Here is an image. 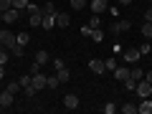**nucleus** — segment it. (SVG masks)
Here are the masks:
<instances>
[{"label": "nucleus", "instance_id": "nucleus-7", "mask_svg": "<svg viewBox=\"0 0 152 114\" xmlns=\"http://www.w3.org/2000/svg\"><path fill=\"white\" fill-rule=\"evenodd\" d=\"M69 26H71L69 13H56V28H69Z\"/></svg>", "mask_w": 152, "mask_h": 114}, {"label": "nucleus", "instance_id": "nucleus-5", "mask_svg": "<svg viewBox=\"0 0 152 114\" xmlns=\"http://www.w3.org/2000/svg\"><path fill=\"white\" fill-rule=\"evenodd\" d=\"M140 58H142L140 48H134V46H132V48H124V61H127V64H137Z\"/></svg>", "mask_w": 152, "mask_h": 114}, {"label": "nucleus", "instance_id": "nucleus-43", "mask_svg": "<svg viewBox=\"0 0 152 114\" xmlns=\"http://www.w3.org/2000/svg\"><path fill=\"white\" fill-rule=\"evenodd\" d=\"M3 76H5V69H3V66H0V79H3Z\"/></svg>", "mask_w": 152, "mask_h": 114}, {"label": "nucleus", "instance_id": "nucleus-25", "mask_svg": "<svg viewBox=\"0 0 152 114\" xmlns=\"http://www.w3.org/2000/svg\"><path fill=\"white\" fill-rule=\"evenodd\" d=\"M122 112H124V114H137V104H132V102L122 104Z\"/></svg>", "mask_w": 152, "mask_h": 114}, {"label": "nucleus", "instance_id": "nucleus-42", "mask_svg": "<svg viewBox=\"0 0 152 114\" xmlns=\"http://www.w3.org/2000/svg\"><path fill=\"white\" fill-rule=\"evenodd\" d=\"M119 3H122V5H129V3H132V0H119Z\"/></svg>", "mask_w": 152, "mask_h": 114}, {"label": "nucleus", "instance_id": "nucleus-47", "mask_svg": "<svg viewBox=\"0 0 152 114\" xmlns=\"http://www.w3.org/2000/svg\"><path fill=\"white\" fill-rule=\"evenodd\" d=\"M150 3H152V0H150Z\"/></svg>", "mask_w": 152, "mask_h": 114}, {"label": "nucleus", "instance_id": "nucleus-21", "mask_svg": "<svg viewBox=\"0 0 152 114\" xmlns=\"http://www.w3.org/2000/svg\"><path fill=\"white\" fill-rule=\"evenodd\" d=\"M140 33H142L145 38H152V23H150V20H145V26L140 28Z\"/></svg>", "mask_w": 152, "mask_h": 114}, {"label": "nucleus", "instance_id": "nucleus-15", "mask_svg": "<svg viewBox=\"0 0 152 114\" xmlns=\"http://www.w3.org/2000/svg\"><path fill=\"white\" fill-rule=\"evenodd\" d=\"M36 64H38V66H43V64H48V51H46V48L36 51Z\"/></svg>", "mask_w": 152, "mask_h": 114}, {"label": "nucleus", "instance_id": "nucleus-39", "mask_svg": "<svg viewBox=\"0 0 152 114\" xmlns=\"http://www.w3.org/2000/svg\"><path fill=\"white\" fill-rule=\"evenodd\" d=\"M64 66H66V64H64L61 58H56V61H53V69H56V71H58V69H64Z\"/></svg>", "mask_w": 152, "mask_h": 114}, {"label": "nucleus", "instance_id": "nucleus-16", "mask_svg": "<svg viewBox=\"0 0 152 114\" xmlns=\"http://www.w3.org/2000/svg\"><path fill=\"white\" fill-rule=\"evenodd\" d=\"M129 79H134V81H142V79H145V71H142L140 66H132V69H129Z\"/></svg>", "mask_w": 152, "mask_h": 114}, {"label": "nucleus", "instance_id": "nucleus-26", "mask_svg": "<svg viewBox=\"0 0 152 114\" xmlns=\"http://www.w3.org/2000/svg\"><path fill=\"white\" fill-rule=\"evenodd\" d=\"M8 58H10V51H8V48H0V66H5Z\"/></svg>", "mask_w": 152, "mask_h": 114}, {"label": "nucleus", "instance_id": "nucleus-4", "mask_svg": "<svg viewBox=\"0 0 152 114\" xmlns=\"http://www.w3.org/2000/svg\"><path fill=\"white\" fill-rule=\"evenodd\" d=\"M46 79H48V76H43L41 71H36L33 79H31V86L36 89V91H41V89H46Z\"/></svg>", "mask_w": 152, "mask_h": 114}, {"label": "nucleus", "instance_id": "nucleus-18", "mask_svg": "<svg viewBox=\"0 0 152 114\" xmlns=\"http://www.w3.org/2000/svg\"><path fill=\"white\" fill-rule=\"evenodd\" d=\"M56 76H58V81H61V84H66V81L71 79V71L64 66V69H58V71H56Z\"/></svg>", "mask_w": 152, "mask_h": 114}, {"label": "nucleus", "instance_id": "nucleus-20", "mask_svg": "<svg viewBox=\"0 0 152 114\" xmlns=\"http://www.w3.org/2000/svg\"><path fill=\"white\" fill-rule=\"evenodd\" d=\"M41 13H43V15H56V3H46V5H41Z\"/></svg>", "mask_w": 152, "mask_h": 114}, {"label": "nucleus", "instance_id": "nucleus-36", "mask_svg": "<svg viewBox=\"0 0 152 114\" xmlns=\"http://www.w3.org/2000/svg\"><path fill=\"white\" fill-rule=\"evenodd\" d=\"M89 26H91V28H99V26H102V20H99V15H91V20H89Z\"/></svg>", "mask_w": 152, "mask_h": 114}, {"label": "nucleus", "instance_id": "nucleus-14", "mask_svg": "<svg viewBox=\"0 0 152 114\" xmlns=\"http://www.w3.org/2000/svg\"><path fill=\"white\" fill-rule=\"evenodd\" d=\"M89 8H91V13H94V15H99V13H104L109 5L104 3V0H91V5H89Z\"/></svg>", "mask_w": 152, "mask_h": 114}, {"label": "nucleus", "instance_id": "nucleus-30", "mask_svg": "<svg viewBox=\"0 0 152 114\" xmlns=\"http://www.w3.org/2000/svg\"><path fill=\"white\" fill-rule=\"evenodd\" d=\"M23 94H26L28 99H33V96H36V89H33L31 84H28V86H23Z\"/></svg>", "mask_w": 152, "mask_h": 114}, {"label": "nucleus", "instance_id": "nucleus-13", "mask_svg": "<svg viewBox=\"0 0 152 114\" xmlns=\"http://www.w3.org/2000/svg\"><path fill=\"white\" fill-rule=\"evenodd\" d=\"M28 23H31V26H41V23H43V13H41V8L33 10V13H28Z\"/></svg>", "mask_w": 152, "mask_h": 114}, {"label": "nucleus", "instance_id": "nucleus-8", "mask_svg": "<svg viewBox=\"0 0 152 114\" xmlns=\"http://www.w3.org/2000/svg\"><path fill=\"white\" fill-rule=\"evenodd\" d=\"M89 69H91L96 76H102L104 71H107V66H104V61H99V58H91V61H89Z\"/></svg>", "mask_w": 152, "mask_h": 114}, {"label": "nucleus", "instance_id": "nucleus-12", "mask_svg": "<svg viewBox=\"0 0 152 114\" xmlns=\"http://www.w3.org/2000/svg\"><path fill=\"white\" fill-rule=\"evenodd\" d=\"M137 112H140V114H152V99L150 96L142 99V102L137 104Z\"/></svg>", "mask_w": 152, "mask_h": 114}, {"label": "nucleus", "instance_id": "nucleus-32", "mask_svg": "<svg viewBox=\"0 0 152 114\" xmlns=\"http://www.w3.org/2000/svg\"><path fill=\"white\" fill-rule=\"evenodd\" d=\"M104 66H107V71H114V69H117V58H107Z\"/></svg>", "mask_w": 152, "mask_h": 114}, {"label": "nucleus", "instance_id": "nucleus-31", "mask_svg": "<svg viewBox=\"0 0 152 114\" xmlns=\"http://www.w3.org/2000/svg\"><path fill=\"white\" fill-rule=\"evenodd\" d=\"M124 89H127V91H134V89H137V81H134V79H127V81H124Z\"/></svg>", "mask_w": 152, "mask_h": 114}, {"label": "nucleus", "instance_id": "nucleus-33", "mask_svg": "<svg viewBox=\"0 0 152 114\" xmlns=\"http://www.w3.org/2000/svg\"><path fill=\"white\" fill-rule=\"evenodd\" d=\"M13 8V0H0V10L5 13V10H10Z\"/></svg>", "mask_w": 152, "mask_h": 114}, {"label": "nucleus", "instance_id": "nucleus-10", "mask_svg": "<svg viewBox=\"0 0 152 114\" xmlns=\"http://www.w3.org/2000/svg\"><path fill=\"white\" fill-rule=\"evenodd\" d=\"M64 107L66 109H79V96H76V94H66L64 96Z\"/></svg>", "mask_w": 152, "mask_h": 114}, {"label": "nucleus", "instance_id": "nucleus-6", "mask_svg": "<svg viewBox=\"0 0 152 114\" xmlns=\"http://www.w3.org/2000/svg\"><path fill=\"white\" fill-rule=\"evenodd\" d=\"M18 18H20V10L18 8H10V10L3 13V23H18Z\"/></svg>", "mask_w": 152, "mask_h": 114}, {"label": "nucleus", "instance_id": "nucleus-23", "mask_svg": "<svg viewBox=\"0 0 152 114\" xmlns=\"http://www.w3.org/2000/svg\"><path fill=\"white\" fill-rule=\"evenodd\" d=\"M58 76H48V79H46V89H58Z\"/></svg>", "mask_w": 152, "mask_h": 114}, {"label": "nucleus", "instance_id": "nucleus-37", "mask_svg": "<svg viewBox=\"0 0 152 114\" xmlns=\"http://www.w3.org/2000/svg\"><path fill=\"white\" fill-rule=\"evenodd\" d=\"M20 89H23V86H20V84H15V81H13V84H10V86H8V91H13V94H18V91H20Z\"/></svg>", "mask_w": 152, "mask_h": 114}, {"label": "nucleus", "instance_id": "nucleus-40", "mask_svg": "<svg viewBox=\"0 0 152 114\" xmlns=\"http://www.w3.org/2000/svg\"><path fill=\"white\" fill-rule=\"evenodd\" d=\"M145 20L152 23V8H147V10H145Z\"/></svg>", "mask_w": 152, "mask_h": 114}, {"label": "nucleus", "instance_id": "nucleus-2", "mask_svg": "<svg viewBox=\"0 0 152 114\" xmlns=\"http://www.w3.org/2000/svg\"><path fill=\"white\" fill-rule=\"evenodd\" d=\"M0 43L5 46L8 51H10L13 46L18 43V41H15V36H13V31H8V28H5V31H0Z\"/></svg>", "mask_w": 152, "mask_h": 114}, {"label": "nucleus", "instance_id": "nucleus-35", "mask_svg": "<svg viewBox=\"0 0 152 114\" xmlns=\"http://www.w3.org/2000/svg\"><path fill=\"white\" fill-rule=\"evenodd\" d=\"M81 36H84V38L91 36V26H89V23H86V26H81Z\"/></svg>", "mask_w": 152, "mask_h": 114}, {"label": "nucleus", "instance_id": "nucleus-41", "mask_svg": "<svg viewBox=\"0 0 152 114\" xmlns=\"http://www.w3.org/2000/svg\"><path fill=\"white\" fill-rule=\"evenodd\" d=\"M145 79H147V81L152 84V69H150V71H145Z\"/></svg>", "mask_w": 152, "mask_h": 114}, {"label": "nucleus", "instance_id": "nucleus-28", "mask_svg": "<svg viewBox=\"0 0 152 114\" xmlns=\"http://www.w3.org/2000/svg\"><path fill=\"white\" fill-rule=\"evenodd\" d=\"M102 112H104V114H114V112H117V104H112V102H109V104H104V107H102Z\"/></svg>", "mask_w": 152, "mask_h": 114}, {"label": "nucleus", "instance_id": "nucleus-1", "mask_svg": "<svg viewBox=\"0 0 152 114\" xmlns=\"http://www.w3.org/2000/svg\"><path fill=\"white\" fill-rule=\"evenodd\" d=\"M137 96L140 99H147V96H152V84L147 81V79H142V81H137Z\"/></svg>", "mask_w": 152, "mask_h": 114}, {"label": "nucleus", "instance_id": "nucleus-27", "mask_svg": "<svg viewBox=\"0 0 152 114\" xmlns=\"http://www.w3.org/2000/svg\"><path fill=\"white\" fill-rule=\"evenodd\" d=\"M10 56H15V58H20V56H23V46H20V43H15V46L10 48Z\"/></svg>", "mask_w": 152, "mask_h": 114}, {"label": "nucleus", "instance_id": "nucleus-44", "mask_svg": "<svg viewBox=\"0 0 152 114\" xmlns=\"http://www.w3.org/2000/svg\"><path fill=\"white\" fill-rule=\"evenodd\" d=\"M0 20H3V10H0Z\"/></svg>", "mask_w": 152, "mask_h": 114}, {"label": "nucleus", "instance_id": "nucleus-3", "mask_svg": "<svg viewBox=\"0 0 152 114\" xmlns=\"http://www.w3.org/2000/svg\"><path fill=\"white\" fill-rule=\"evenodd\" d=\"M129 28H132V23H129V20H114V26H109V33H114V36H119V33L129 31Z\"/></svg>", "mask_w": 152, "mask_h": 114}, {"label": "nucleus", "instance_id": "nucleus-29", "mask_svg": "<svg viewBox=\"0 0 152 114\" xmlns=\"http://www.w3.org/2000/svg\"><path fill=\"white\" fill-rule=\"evenodd\" d=\"M31 79H33V74H26V76H20V79H18V84H20V86H28V84H31Z\"/></svg>", "mask_w": 152, "mask_h": 114}, {"label": "nucleus", "instance_id": "nucleus-46", "mask_svg": "<svg viewBox=\"0 0 152 114\" xmlns=\"http://www.w3.org/2000/svg\"><path fill=\"white\" fill-rule=\"evenodd\" d=\"M104 3H109V0H104Z\"/></svg>", "mask_w": 152, "mask_h": 114}, {"label": "nucleus", "instance_id": "nucleus-38", "mask_svg": "<svg viewBox=\"0 0 152 114\" xmlns=\"http://www.w3.org/2000/svg\"><path fill=\"white\" fill-rule=\"evenodd\" d=\"M140 53H142V56H147V53H150V43H145V46H140Z\"/></svg>", "mask_w": 152, "mask_h": 114}, {"label": "nucleus", "instance_id": "nucleus-17", "mask_svg": "<svg viewBox=\"0 0 152 114\" xmlns=\"http://www.w3.org/2000/svg\"><path fill=\"white\" fill-rule=\"evenodd\" d=\"M89 38H91L94 43H102V41H104V31H102V28H91V36H89Z\"/></svg>", "mask_w": 152, "mask_h": 114}, {"label": "nucleus", "instance_id": "nucleus-34", "mask_svg": "<svg viewBox=\"0 0 152 114\" xmlns=\"http://www.w3.org/2000/svg\"><path fill=\"white\" fill-rule=\"evenodd\" d=\"M13 8H18V10H23V8H28V0H13Z\"/></svg>", "mask_w": 152, "mask_h": 114}, {"label": "nucleus", "instance_id": "nucleus-19", "mask_svg": "<svg viewBox=\"0 0 152 114\" xmlns=\"http://www.w3.org/2000/svg\"><path fill=\"white\" fill-rule=\"evenodd\" d=\"M53 26H56V15H43V23H41V28H46V31H51Z\"/></svg>", "mask_w": 152, "mask_h": 114}, {"label": "nucleus", "instance_id": "nucleus-24", "mask_svg": "<svg viewBox=\"0 0 152 114\" xmlns=\"http://www.w3.org/2000/svg\"><path fill=\"white\" fill-rule=\"evenodd\" d=\"M69 5L74 8V10H84V8H86V0H69Z\"/></svg>", "mask_w": 152, "mask_h": 114}, {"label": "nucleus", "instance_id": "nucleus-45", "mask_svg": "<svg viewBox=\"0 0 152 114\" xmlns=\"http://www.w3.org/2000/svg\"><path fill=\"white\" fill-rule=\"evenodd\" d=\"M0 48H5V46H3V43H0Z\"/></svg>", "mask_w": 152, "mask_h": 114}, {"label": "nucleus", "instance_id": "nucleus-11", "mask_svg": "<svg viewBox=\"0 0 152 114\" xmlns=\"http://www.w3.org/2000/svg\"><path fill=\"white\" fill-rule=\"evenodd\" d=\"M114 79H117V81H127V79H129V69H127V66H117V69H114Z\"/></svg>", "mask_w": 152, "mask_h": 114}, {"label": "nucleus", "instance_id": "nucleus-22", "mask_svg": "<svg viewBox=\"0 0 152 114\" xmlns=\"http://www.w3.org/2000/svg\"><path fill=\"white\" fill-rule=\"evenodd\" d=\"M15 41H18L20 46H28V41H31V33H26V31H23V33H18V36H15Z\"/></svg>", "mask_w": 152, "mask_h": 114}, {"label": "nucleus", "instance_id": "nucleus-9", "mask_svg": "<svg viewBox=\"0 0 152 114\" xmlns=\"http://www.w3.org/2000/svg\"><path fill=\"white\" fill-rule=\"evenodd\" d=\"M0 104H3V107H13V104H15V94L5 89V91L0 94Z\"/></svg>", "mask_w": 152, "mask_h": 114}]
</instances>
